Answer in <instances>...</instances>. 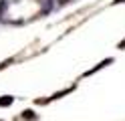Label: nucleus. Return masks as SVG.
Here are the masks:
<instances>
[{
    "label": "nucleus",
    "mask_w": 125,
    "mask_h": 121,
    "mask_svg": "<svg viewBox=\"0 0 125 121\" xmlns=\"http://www.w3.org/2000/svg\"><path fill=\"white\" fill-rule=\"evenodd\" d=\"M115 2H125V0H115Z\"/></svg>",
    "instance_id": "f03ea898"
},
{
    "label": "nucleus",
    "mask_w": 125,
    "mask_h": 121,
    "mask_svg": "<svg viewBox=\"0 0 125 121\" xmlns=\"http://www.w3.org/2000/svg\"><path fill=\"white\" fill-rule=\"evenodd\" d=\"M10 103H12V97H10V95H6L4 99H0V107H8Z\"/></svg>",
    "instance_id": "f257e3e1"
}]
</instances>
